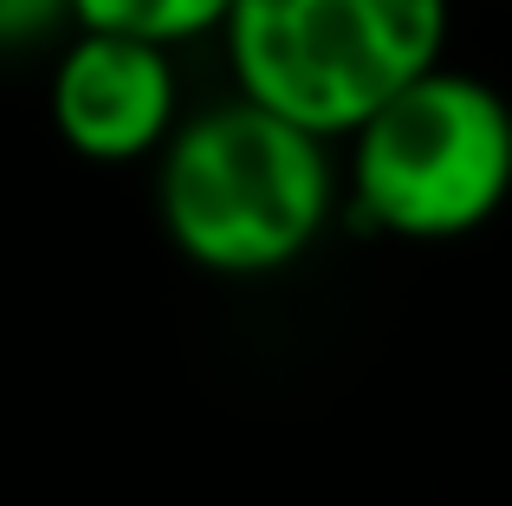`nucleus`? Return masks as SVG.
<instances>
[{"label": "nucleus", "instance_id": "5", "mask_svg": "<svg viewBox=\"0 0 512 506\" xmlns=\"http://www.w3.org/2000/svg\"><path fill=\"white\" fill-rule=\"evenodd\" d=\"M72 26H98V33H130L150 46H182L221 26L227 0H65Z\"/></svg>", "mask_w": 512, "mask_h": 506}, {"label": "nucleus", "instance_id": "3", "mask_svg": "<svg viewBox=\"0 0 512 506\" xmlns=\"http://www.w3.org/2000/svg\"><path fill=\"white\" fill-rule=\"evenodd\" d=\"M448 0H227L221 26L240 98L338 143L389 91L441 65Z\"/></svg>", "mask_w": 512, "mask_h": 506}, {"label": "nucleus", "instance_id": "1", "mask_svg": "<svg viewBox=\"0 0 512 506\" xmlns=\"http://www.w3.org/2000/svg\"><path fill=\"white\" fill-rule=\"evenodd\" d=\"M338 208L331 143L253 98L195 111L156 150V221L214 279H273L318 247Z\"/></svg>", "mask_w": 512, "mask_h": 506}, {"label": "nucleus", "instance_id": "4", "mask_svg": "<svg viewBox=\"0 0 512 506\" xmlns=\"http://www.w3.org/2000/svg\"><path fill=\"white\" fill-rule=\"evenodd\" d=\"M46 104H52V130H59L65 150L117 169V163H143V156L163 150L182 91H175L169 46L78 26V39L52 65Z\"/></svg>", "mask_w": 512, "mask_h": 506}, {"label": "nucleus", "instance_id": "6", "mask_svg": "<svg viewBox=\"0 0 512 506\" xmlns=\"http://www.w3.org/2000/svg\"><path fill=\"white\" fill-rule=\"evenodd\" d=\"M59 26H72L65 0H0V52H26Z\"/></svg>", "mask_w": 512, "mask_h": 506}, {"label": "nucleus", "instance_id": "7", "mask_svg": "<svg viewBox=\"0 0 512 506\" xmlns=\"http://www.w3.org/2000/svg\"><path fill=\"white\" fill-rule=\"evenodd\" d=\"M506 104H512V98H506Z\"/></svg>", "mask_w": 512, "mask_h": 506}, {"label": "nucleus", "instance_id": "2", "mask_svg": "<svg viewBox=\"0 0 512 506\" xmlns=\"http://www.w3.org/2000/svg\"><path fill=\"white\" fill-rule=\"evenodd\" d=\"M512 202V104L461 65H428L350 130V215L363 234L441 247Z\"/></svg>", "mask_w": 512, "mask_h": 506}]
</instances>
